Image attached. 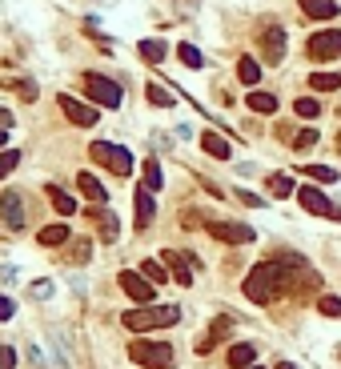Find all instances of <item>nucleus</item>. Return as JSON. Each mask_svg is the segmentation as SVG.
<instances>
[{"instance_id": "obj_34", "label": "nucleus", "mask_w": 341, "mask_h": 369, "mask_svg": "<svg viewBox=\"0 0 341 369\" xmlns=\"http://www.w3.org/2000/svg\"><path fill=\"white\" fill-rule=\"evenodd\" d=\"M145 97L153 100V105H161V109H169V105H173V97H169V93H165L161 85H149V88H145Z\"/></svg>"}, {"instance_id": "obj_26", "label": "nucleus", "mask_w": 341, "mask_h": 369, "mask_svg": "<svg viewBox=\"0 0 341 369\" xmlns=\"http://www.w3.org/2000/svg\"><path fill=\"white\" fill-rule=\"evenodd\" d=\"M141 57H145L149 64H161L165 61V45H161V40H141Z\"/></svg>"}, {"instance_id": "obj_12", "label": "nucleus", "mask_w": 341, "mask_h": 369, "mask_svg": "<svg viewBox=\"0 0 341 369\" xmlns=\"http://www.w3.org/2000/svg\"><path fill=\"white\" fill-rule=\"evenodd\" d=\"M261 57H265L269 64H277L281 57H285V33H281L277 25H269L265 33H261Z\"/></svg>"}, {"instance_id": "obj_10", "label": "nucleus", "mask_w": 341, "mask_h": 369, "mask_svg": "<svg viewBox=\"0 0 341 369\" xmlns=\"http://www.w3.org/2000/svg\"><path fill=\"white\" fill-rule=\"evenodd\" d=\"M57 100H61L64 117H69L73 124H81V129H93V124H97V109L81 105V100H76V97H69V93H64V97H57Z\"/></svg>"}, {"instance_id": "obj_1", "label": "nucleus", "mask_w": 341, "mask_h": 369, "mask_svg": "<svg viewBox=\"0 0 341 369\" xmlns=\"http://www.w3.org/2000/svg\"><path fill=\"white\" fill-rule=\"evenodd\" d=\"M305 269L301 257H273V261H261L249 277H245V297L257 301V305H269L277 301L285 289H293V277Z\"/></svg>"}, {"instance_id": "obj_37", "label": "nucleus", "mask_w": 341, "mask_h": 369, "mask_svg": "<svg viewBox=\"0 0 341 369\" xmlns=\"http://www.w3.org/2000/svg\"><path fill=\"white\" fill-rule=\"evenodd\" d=\"M13 365H16V353L8 345H0V369H13Z\"/></svg>"}, {"instance_id": "obj_20", "label": "nucleus", "mask_w": 341, "mask_h": 369, "mask_svg": "<svg viewBox=\"0 0 341 369\" xmlns=\"http://www.w3.org/2000/svg\"><path fill=\"white\" fill-rule=\"evenodd\" d=\"M253 357H257V349L249 341H241V345H233V349H229V365L245 369V365H253Z\"/></svg>"}, {"instance_id": "obj_25", "label": "nucleus", "mask_w": 341, "mask_h": 369, "mask_svg": "<svg viewBox=\"0 0 341 369\" xmlns=\"http://www.w3.org/2000/svg\"><path fill=\"white\" fill-rule=\"evenodd\" d=\"M64 241H69V229H64V225H49V229H40V245H64Z\"/></svg>"}, {"instance_id": "obj_35", "label": "nucleus", "mask_w": 341, "mask_h": 369, "mask_svg": "<svg viewBox=\"0 0 341 369\" xmlns=\"http://www.w3.org/2000/svg\"><path fill=\"white\" fill-rule=\"evenodd\" d=\"M289 145H293V148H313V145H317V133H313V129H301V133L289 141Z\"/></svg>"}, {"instance_id": "obj_24", "label": "nucleus", "mask_w": 341, "mask_h": 369, "mask_svg": "<svg viewBox=\"0 0 341 369\" xmlns=\"http://www.w3.org/2000/svg\"><path fill=\"white\" fill-rule=\"evenodd\" d=\"M249 109L253 112H277V97H273V93H249Z\"/></svg>"}, {"instance_id": "obj_23", "label": "nucleus", "mask_w": 341, "mask_h": 369, "mask_svg": "<svg viewBox=\"0 0 341 369\" xmlns=\"http://www.w3.org/2000/svg\"><path fill=\"white\" fill-rule=\"evenodd\" d=\"M309 85H313L317 93H337V88H341V76L337 73H313V76H309Z\"/></svg>"}, {"instance_id": "obj_30", "label": "nucleus", "mask_w": 341, "mask_h": 369, "mask_svg": "<svg viewBox=\"0 0 341 369\" xmlns=\"http://www.w3.org/2000/svg\"><path fill=\"white\" fill-rule=\"evenodd\" d=\"M293 112H297V117H305V121H313L317 112H321V105H317L313 97H301L297 105H293Z\"/></svg>"}, {"instance_id": "obj_5", "label": "nucleus", "mask_w": 341, "mask_h": 369, "mask_svg": "<svg viewBox=\"0 0 341 369\" xmlns=\"http://www.w3.org/2000/svg\"><path fill=\"white\" fill-rule=\"evenodd\" d=\"M85 93L97 100V105H105V109H121V100H125L121 85L109 81V76H100V73H85Z\"/></svg>"}, {"instance_id": "obj_27", "label": "nucleus", "mask_w": 341, "mask_h": 369, "mask_svg": "<svg viewBox=\"0 0 341 369\" xmlns=\"http://www.w3.org/2000/svg\"><path fill=\"white\" fill-rule=\"evenodd\" d=\"M269 193H273V197H293V181L281 177V172H273V177H269Z\"/></svg>"}, {"instance_id": "obj_7", "label": "nucleus", "mask_w": 341, "mask_h": 369, "mask_svg": "<svg viewBox=\"0 0 341 369\" xmlns=\"http://www.w3.org/2000/svg\"><path fill=\"white\" fill-rule=\"evenodd\" d=\"M209 237H217V241H225V245H249L257 233L249 229V225H237V221H213L209 225Z\"/></svg>"}, {"instance_id": "obj_45", "label": "nucleus", "mask_w": 341, "mask_h": 369, "mask_svg": "<svg viewBox=\"0 0 341 369\" xmlns=\"http://www.w3.org/2000/svg\"><path fill=\"white\" fill-rule=\"evenodd\" d=\"M249 369H265V365H249Z\"/></svg>"}, {"instance_id": "obj_11", "label": "nucleus", "mask_w": 341, "mask_h": 369, "mask_svg": "<svg viewBox=\"0 0 341 369\" xmlns=\"http://www.w3.org/2000/svg\"><path fill=\"white\" fill-rule=\"evenodd\" d=\"M0 217H4L8 229H21V225H25V201H21V193L8 189V193L0 197Z\"/></svg>"}, {"instance_id": "obj_29", "label": "nucleus", "mask_w": 341, "mask_h": 369, "mask_svg": "<svg viewBox=\"0 0 341 369\" xmlns=\"http://www.w3.org/2000/svg\"><path fill=\"white\" fill-rule=\"evenodd\" d=\"M161 181H165V177H161V165H157L153 157H149V160H145V189H153V193H157Z\"/></svg>"}, {"instance_id": "obj_22", "label": "nucleus", "mask_w": 341, "mask_h": 369, "mask_svg": "<svg viewBox=\"0 0 341 369\" xmlns=\"http://www.w3.org/2000/svg\"><path fill=\"white\" fill-rule=\"evenodd\" d=\"M237 76H241V85H257V81H261V64H257L253 57H241V61H237Z\"/></svg>"}, {"instance_id": "obj_28", "label": "nucleus", "mask_w": 341, "mask_h": 369, "mask_svg": "<svg viewBox=\"0 0 341 369\" xmlns=\"http://www.w3.org/2000/svg\"><path fill=\"white\" fill-rule=\"evenodd\" d=\"M301 172H309L313 181H325V184H333V181H337V169H329V165H305Z\"/></svg>"}, {"instance_id": "obj_9", "label": "nucleus", "mask_w": 341, "mask_h": 369, "mask_svg": "<svg viewBox=\"0 0 341 369\" xmlns=\"http://www.w3.org/2000/svg\"><path fill=\"white\" fill-rule=\"evenodd\" d=\"M121 289L133 297V301H141V305H153V297H157L153 281H149V277H141V273H133V269L121 273Z\"/></svg>"}, {"instance_id": "obj_2", "label": "nucleus", "mask_w": 341, "mask_h": 369, "mask_svg": "<svg viewBox=\"0 0 341 369\" xmlns=\"http://www.w3.org/2000/svg\"><path fill=\"white\" fill-rule=\"evenodd\" d=\"M181 321V309L177 305H141V309H129L121 317L125 329L133 333H145V329H165V325H177Z\"/></svg>"}, {"instance_id": "obj_42", "label": "nucleus", "mask_w": 341, "mask_h": 369, "mask_svg": "<svg viewBox=\"0 0 341 369\" xmlns=\"http://www.w3.org/2000/svg\"><path fill=\"white\" fill-rule=\"evenodd\" d=\"M237 197H241L245 205H261V197H253V193H245V189H237Z\"/></svg>"}, {"instance_id": "obj_36", "label": "nucleus", "mask_w": 341, "mask_h": 369, "mask_svg": "<svg viewBox=\"0 0 341 369\" xmlns=\"http://www.w3.org/2000/svg\"><path fill=\"white\" fill-rule=\"evenodd\" d=\"M141 269H145V277H149V281H165V277H169V273H165V269H161V265H157V261H145V265H141Z\"/></svg>"}, {"instance_id": "obj_40", "label": "nucleus", "mask_w": 341, "mask_h": 369, "mask_svg": "<svg viewBox=\"0 0 341 369\" xmlns=\"http://www.w3.org/2000/svg\"><path fill=\"white\" fill-rule=\"evenodd\" d=\"M8 129H13V112L0 109V133H8Z\"/></svg>"}, {"instance_id": "obj_18", "label": "nucleus", "mask_w": 341, "mask_h": 369, "mask_svg": "<svg viewBox=\"0 0 341 369\" xmlns=\"http://www.w3.org/2000/svg\"><path fill=\"white\" fill-rule=\"evenodd\" d=\"M301 13L309 20H333L337 16V4L333 0H301Z\"/></svg>"}, {"instance_id": "obj_41", "label": "nucleus", "mask_w": 341, "mask_h": 369, "mask_svg": "<svg viewBox=\"0 0 341 369\" xmlns=\"http://www.w3.org/2000/svg\"><path fill=\"white\" fill-rule=\"evenodd\" d=\"M21 97H25V100H37V85H33V81H25V85H21Z\"/></svg>"}, {"instance_id": "obj_4", "label": "nucleus", "mask_w": 341, "mask_h": 369, "mask_svg": "<svg viewBox=\"0 0 341 369\" xmlns=\"http://www.w3.org/2000/svg\"><path fill=\"white\" fill-rule=\"evenodd\" d=\"M93 160H100L109 172H117V177H129L133 172V157H129V148L121 145H109V141H93Z\"/></svg>"}, {"instance_id": "obj_6", "label": "nucleus", "mask_w": 341, "mask_h": 369, "mask_svg": "<svg viewBox=\"0 0 341 369\" xmlns=\"http://www.w3.org/2000/svg\"><path fill=\"white\" fill-rule=\"evenodd\" d=\"M297 201H301L309 213H317V217H337V221H341V205H333V201H329L321 189H313V184L297 189Z\"/></svg>"}, {"instance_id": "obj_16", "label": "nucleus", "mask_w": 341, "mask_h": 369, "mask_svg": "<svg viewBox=\"0 0 341 369\" xmlns=\"http://www.w3.org/2000/svg\"><path fill=\"white\" fill-rule=\"evenodd\" d=\"M88 217H93V221L100 225V237H105V241H117V233H121V225H117V217H112L109 209H100V205H93V209H88Z\"/></svg>"}, {"instance_id": "obj_15", "label": "nucleus", "mask_w": 341, "mask_h": 369, "mask_svg": "<svg viewBox=\"0 0 341 369\" xmlns=\"http://www.w3.org/2000/svg\"><path fill=\"white\" fill-rule=\"evenodd\" d=\"M153 213H157V205H153V189H137V229H149V221H153Z\"/></svg>"}, {"instance_id": "obj_39", "label": "nucleus", "mask_w": 341, "mask_h": 369, "mask_svg": "<svg viewBox=\"0 0 341 369\" xmlns=\"http://www.w3.org/2000/svg\"><path fill=\"white\" fill-rule=\"evenodd\" d=\"M13 313H16V305H13V301H8L4 293H0V321H8Z\"/></svg>"}, {"instance_id": "obj_17", "label": "nucleus", "mask_w": 341, "mask_h": 369, "mask_svg": "<svg viewBox=\"0 0 341 369\" xmlns=\"http://www.w3.org/2000/svg\"><path fill=\"white\" fill-rule=\"evenodd\" d=\"M229 329H233V317H217L213 325H209V337H201V341H197V353H209V349H213V345H217Z\"/></svg>"}, {"instance_id": "obj_32", "label": "nucleus", "mask_w": 341, "mask_h": 369, "mask_svg": "<svg viewBox=\"0 0 341 369\" xmlns=\"http://www.w3.org/2000/svg\"><path fill=\"white\" fill-rule=\"evenodd\" d=\"M16 165H21V153L16 148H0V177H8Z\"/></svg>"}, {"instance_id": "obj_43", "label": "nucleus", "mask_w": 341, "mask_h": 369, "mask_svg": "<svg viewBox=\"0 0 341 369\" xmlns=\"http://www.w3.org/2000/svg\"><path fill=\"white\" fill-rule=\"evenodd\" d=\"M277 369H297V365H289V361H281V365Z\"/></svg>"}, {"instance_id": "obj_44", "label": "nucleus", "mask_w": 341, "mask_h": 369, "mask_svg": "<svg viewBox=\"0 0 341 369\" xmlns=\"http://www.w3.org/2000/svg\"><path fill=\"white\" fill-rule=\"evenodd\" d=\"M337 153H341V133H337Z\"/></svg>"}, {"instance_id": "obj_21", "label": "nucleus", "mask_w": 341, "mask_h": 369, "mask_svg": "<svg viewBox=\"0 0 341 369\" xmlns=\"http://www.w3.org/2000/svg\"><path fill=\"white\" fill-rule=\"evenodd\" d=\"M49 201L57 205V213H61V217H73V213H76V201L69 197L64 189H57V184H49Z\"/></svg>"}, {"instance_id": "obj_3", "label": "nucleus", "mask_w": 341, "mask_h": 369, "mask_svg": "<svg viewBox=\"0 0 341 369\" xmlns=\"http://www.w3.org/2000/svg\"><path fill=\"white\" fill-rule=\"evenodd\" d=\"M129 357L145 369H173V345H165V341H133L129 345Z\"/></svg>"}, {"instance_id": "obj_31", "label": "nucleus", "mask_w": 341, "mask_h": 369, "mask_svg": "<svg viewBox=\"0 0 341 369\" xmlns=\"http://www.w3.org/2000/svg\"><path fill=\"white\" fill-rule=\"evenodd\" d=\"M317 309H321L325 317H341V297H333V293L317 297Z\"/></svg>"}, {"instance_id": "obj_19", "label": "nucleus", "mask_w": 341, "mask_h": 369, "mask_svg": "<svg viewBox=\"0 0 341 369\" xmlns=\"http://www.w3.org/2000/svg\"><path fill=\"white\" fill-rule=\"evenodd\" d=\"M201 148H205L209 157L229 160V141H225V136H217V133H205V136H201Z\"/></svg>"}, {"instance_id": "obj_14", "label": "nucleus", "mask_w": 341, "mask_h": 369, "mask_svg": "<svg viewBox=\"0 0 341 369\" xmlns=\"http://www.w3.org/2000/svg\"><path fill=\"white\" fill-rule=\"evenodd\" d=\"M76 189H81V193H85V197L93 201V205H105V201H109L105 184H100L97 177H93V172H76Z\"/></svg>"}, {"instance_id": "obj_8", "label": "nucleus", "mask_w": 341, "mask_h": 369, "mask_svg": "<svg viewBox=\"0 0 341 369\" xmlns=\"http://www.w3.org/2000/svg\"><path fill=\"white\" fill-rule=\"evenodd\" d=\"M309 57H313V61H337V57H341V33H337V28L309 37Z\"/></svg>"}, {"instance_id": "obj_46", "label": "nucleus", "mask_w": 341, "mask_h": 369, "mask_svg": "<svg viewBox=\"0 0 341 369\" xmlns=\"http://www.w3.org/2000/svg\"><path fill=\"white\" fill-rule=\"evenodd\" d=\"M0 145H4V133H0Z\"/></svg>"}, {"instance_id": "obj_38", "label": "nucleus", "mask_w": 341, "mask_h": 369, "mask_svg": "<svg viewBox=\"0 0 341 369\" xmlns=\"http://www.w3.org/2000/svg\"><path fill=\"white\" fill-rule=\"evenodd\" d=\"M88 253H93L88 241H76V245H73V261H88Z\"/></svg>"}, {"instance_id": "obj_33", "label": "nucleus", "mask_w": 341, "mask_h": 369, "mask_svg": "<svg viewBox=\"0 0 341 369\" xmlns=\"http://www.w3.org/2000/svg\"><path fill=\"white\" fill-rule=\"evenodd\" d=\"M177 57H181V61L189 64V69H201V64H205V57H201V52H197L193 45H181V49H177Z\"/></svg>"}, {"instance_id": "obj_13", "label": "nucleus", "mask_w": 341, "mask_h": 369, "mask_svg": "<svg viewBox=\"0 0 341 369\" xmlns=\"http://www.w3.org/2000/svg\"><path fill=\"white\" fill-rule=\"evenodd\" d=\"M161 257H165V265L173 269V277H177V281H181V285H193V273H189V265H197V257H189V253H177V249H165Z\"/></svg>"}]
</instances>
